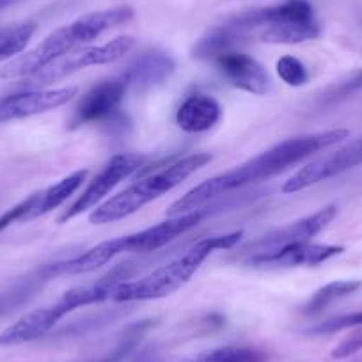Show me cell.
<instances>
[{"label": "cell", "instance_id": "d6986e66", "mask_svg": "<svg viewBox=\"0 0 362 362\" xmlns=\"http://www.w3.org/2000/svg\"><path fill=\"white\" fill-rule=\"evenodd\" d=\"M322 34V25L315 18L293 20V22L276 23L259 30V40L274 45H298L313 41Z\"/></svg>", "mask_w": 362, "mask_h": 362}, {"label": "cell", "instance_id": "603a6c76", "mask_svg": "<svg viewBox=\"0 0 362 362\" xmlns=\"http://www.w3.org/2000/svg\"><path fill=\"white\" fill-rule=\"evenodd\" d=\"M43 283H45L43 277L36 272V274H33L30 277H27L25 281L15 284V286L9 288V290L4 291V293H0V316L6 315V313L15 311L16 308L25 304L29 298L34 297L37 288H40Z\"/></svg>", "mask_w": 362, "mask_h": 362}, {"label": "cell", "instance_id": "ba28073f", "mask_svg": "<svg viewBox=\"0 0 362 362\" xmlns=\"http://www.w3.org/2000/svg\"><path fill=\"white\" fill-rule=\"evenodd\" d=\"M146 158L142 155H134V153H121V155L112 156L107 162V165L96 174L93 181H89V185L83 189V192L76 197L75 203L68 206V210L61 215L59 221L68 222L71 218L78 217L83 211L95 210L121 181L130 177L132 174L137 173L142 165H144Z\"/></svg>", "mask_w": 362, "mask_h": 362}, {"label": "cell", "instance_id": "8fae6325", "mask_svg": "<svg viewBox=\"0 0 362 362\" xmlns=\"http://www.w3.org/2000/svg\"><path fill=\"white\" fill-rule=\"evenodd\" d=\"M128 89L130 87L121 75L98 82L80 98L78 105L75 107V112H73L71 124L80 127V124L96 123V121L110 117L119 109Z\"/></svg>", "mask_w": 362, "mask_h": 362}, {"label": "cell", "instance_id": "d4e9b609", "mask_svg": "<svg viewBox=\"0 0 362 362\" xmlns=\"http://www.w3.org/2000/svg\"><path fill=\"white\" fill-rule=\"evenodd\" d=\"M358 90H362V68L357 69V71L350 73L348 76H344L343 80L334 83L332 87H329L325 95L322 96V103H325L327 105V103L341 102V100L355 95V93H358Z\"/></svg>", "mask_w": 362, "mask_h": 362}, {"label": "cell", "instance_id": "2e32d148", "mask_svg": "<svg viewBox=\"0 0 362 362\" xmlns=\"http://www.w3.org/2000/svg\"><path fill=\"white\" fill-rule=\"evenodd\" d=\"M221 117V103L214 96L197 93L181 103L176 112V124L187 134H204L211 130Z\"/></svg>", "mask_w": 362, "mask_h": 362}, {"label": "cell", "instance_id": "83f0119b", "mask_svg": "<svg viewBox=\"0 0 362 362\" xmlns=\"http://www.w3.org/2000/svg\"><path fill=\"white\" fill-rule=\"evenodd\" d=\"M358 350H362V330L361 332L354 334V336L346 337L344 341H341V343L334 348L332 357L334 358H346Z\"/></svg>", "mask_w": 362, "mask_h": 362}, {"label": "cell", "instance_id": "30bf717a", "mask_svg": "<svg viewBox=\"0 0 362 362\" xmlns=\"http://www.w3.org/2000/svg\"><path fill=\"white\" fill-rule=\"evenodd\" d=\"M208 214H210L208 208H199V210L189 211V214L169 217L167 221L158 222V224L142 229V231L117 236L121 254L156 252V250H160L162 247H165L167 243L176 240L177 236H183L185 233H189L190 229L196 228Z\"/></svg>", "mask_w": 362, "mask_h": 362}, {"label": "cell", "instance_id": "ffe728a7", "mask_svg": "<svg viewBox=\"0 0 362 362\" xmlns=\"http://www.w3.org/2000/svg\"><path fill=\"white\" fill-rule=\"evenodd\" d=\"M361 281H334V283L325 284V286L320 288V290L309 298L308 304L304 305V313L305 315H318L323 309L329 308L332 302L348 297V295L361 290Z\"/></svg>", "mask_w": 362, "mask_h": 362}, {"label": "cell", "instance_id": "5bb4252c", "mask_svg": "<svg viewBox=\"0 0 362 362\" xmlns=\"http://www.w3.org/2000/svg\"><path fill=\"white\" fill-rule=\"evenodd\" d=\"M344 250L341 245H323V243H295V245L286 247L270 256L259 257L247 267L252 268H291V267H318L325 263L330 257L337 256Z\"/></svg>", "mask_w": 362, "mask_h": 362}, {"label": "cell", "instance_id": "9a60e30c", "mask_svg": "<svg viewBox=\"0 0 362 362\" xmlns=\"http://www.w3.org/2000/svg\"><path fill=\"white\" fill-rule=\"evenodd\" d=\"M176 64L165 52L148 50L134 59L119 73L130 89H149L160 86L173 76Z\"/></svg>", "mask_w": 362, "mask_h": 362}, {"label": "cell", "instance_id": "5b68a950", "mask_svg": "<svg viewBox=\"0 0 362 362\" xmlns=\"http://www.w3.org/2000/svg\"><path fill=\"white\" fill-rule=\"evenodd\" d=\"M110 290L112 286L100 279L98 283L89 284V286H78L66 291L54 304L27 313L18 322L9 325L4 332H0V346H16V344L30 343V341L47 336L64 316H68L75 309L109 300Z\"/></svg>", "mask_w": 362, "mask_h": 362}, {"label": "cell", "instance_id": "3957f363", "mask_svg": "<svg viewBox=\"0 0 362 362\" xmlns=\"http://www.w3.org/2000/svg\"><path fill=\"white\" fill-rule=\"evenodd\" d=\"M243 231H231L226 235L208 236L194 243L181 256L174 257L173 261L163 267L149 272L146 276L134 281H124L112 288L109 293L110 302H144V300H160L174 291L185 286L190 277L199 270L201 264L215 252V250H229L238 245L242 240Z\"/></svg>", "mask_w": 362, "mask_h": 362}, {"label": "cell", "instance_id": "7a4b0ae2", "mask_svg": "<svg viewBox=\"0 0 362 362\" xmlns=\"http://www.w3.org/2000/svg\"><path fill=\"white\" fill-rule=\"evenodd\" d=\"M134 18V9L130 6H119V8L103 9V11L89 13L61 29L54 30L50 36L45 37L37 47L25 54L16 55L9 62L2 64L0 68V78L13 80V78H27L34 75L50 62L71 54V52L80 50L90 41L98 40L100 36L110 29L123 25Z\"/></svg>", "mask_w": 362, "mask_h": 362}, {"label": "cell", "instance_id": "8992f818", "mask_svg": "<svg viewBox=\"0 0 362 362\" xmlns=\"http://www.w3.org/2000/svg\"><path fill=\"white\" fill-rule=\"evenodd\" d=\"M134 45V37L119 36L116 40L109 41V43L100 45V47H83L80 50H75L71 54L64 55V57L57 59V61L50 62L34 75L27 76L25 83L22 87L25 90L47 89L52 83L61 82V80L68 78V76L75 75L76 71L89 68V66L112 64V62L119 61L124 55L130 54Z\"/></svg>", "mask_w": 362, "mask_h": 362}, {"label": "cell", "instance_id": "e0dca14e", "mask_svg": "<svg viewBox=\"0 0 362 362\" xmlns=\"http://www.w3.org/2000/svg\"><path fill=\"white\" fill-rule=\"evenodd\" d=\"M86 177L87 170H76V173H71L69 176L62 177L55 185L34 194V204L29 214H27L25 222L34 221L37 217H43V215L50 214L52 210L61 206L62 203H66L82 187Z\"/></svg>", "mask_w": 362, "mask_h": 362}, {"label": "cell", "instance_id": "4fadbf2b", "mask_svg": "<svg viewBox=\"0 0 362 362\" xmlns=\"http://www.w3.org/2000/svg\"><path fill=\"white\" fill-rule=\"evenodd\" d=\"M214 62L229 86L256 96H264L270 90L272 80L267 69L250 55L233 50Z\"/></svg>", "mask_w": 362, "mask_h": 362}, {"label": "cell", "instance_id": "484cf974", "mask_svg": "<svg viewBox=\"0 0 362 362\" xmlns=\"http://www.w3.org/2000/svg\"><path fill=\"white\" fill-rule=\"evenodd\" d=\"M358 325H362V311L327 320V322L318 323L316 327L308 329L305 330V334H309V336H325V334L339 332V330L343 329H350V327H358Z\"/></svg>", "mask_w": 362, "mask_h": 362}, {"label": "cell", "instance_id": "277c9868", "mask_svg": "<svg viewBox=\"0 0 362 362\" xmlns=\"http://www.w3.org/2000/svg\"><path fill=\"white\" fill-rule=\"evenodd\" d=\"M210 153H194V155L169 163L163 169L135 181L134 185L98 204L95 210L90 211L89 222L90 224H110V222L123 221V218L137 214L146 204L181 185L196 170L210 163Z\"/></svg>", "mask_w": 362, "mask_h": 362}, {"label": "cell", "instance_id": "44dd1931", "mask_svg": "<svg viewBox=\"0 0 362 362\" xmlns=\"http://www.w3.org/2000/svg\"><path fill=\"white\" fill-rule=\"evenodd\" d=\"M36 29L37 25L34 22H23L20 25L2 30L0 33V64L22 54L36 34Z\"/></svg>", "mask_w": 362, "mask_h": 362}, {"label": "cell", "instance_id": "9c48e42d", "mask_svg": "<svg viewBox=\"0 0 362 362\" xmlns=\"http://www.w3.org/2000/svg\"><path fill=\"white\" fill-rule=\"evenodd\" d=\"M358 165H362V139L348 142L343 148L309 162L308 165L298 169L293 176L288 177L281 190L284 194L300 192L308 187L322 183V181L330 180L334 176H339V174L348 173Z\"/></svg>", "mask_w": 362, "mask_h": 362}, {"label": "cell", "instance_id": "52a82bcc", "mask_svg": "<svg viewBox=\"0 0 362 362\" xmlns=\"http://www.w3.org/2000/svg\"><path fill=\"white\" fill-rule=\"evenodd\" d=\"M336 215L337 206L336 204H329V206L322 208V210L309 215V217L300 218L297 222H291V224L284 226V228L276 229V231L261 236L256 242L247 243L243 249L238 250L236 257L243 264H247L254 259H259V257L279 252V250L295 245V243L311 242V238H315L318 233H322L336 218Z\"/></svg>", "mask_w": 362, "mask_h": 362}, {"label": "cell", "instance_id": "7402d4cb", "mask_svg": "<svg viewBox=\"0 0 362 362\" xmlns=\"http://www.w3.org/2000/svg\"><path fill=\"white\" fill-rule=\"evenodd\" d=\"M189 362H267V355L249 346H221L204 351Z\"/></svg>", "mask_w": 362, "mask_h": 362}, {"label": "cell", "instance_id": "f1b7e54d", "mask_svg": "<svg viewBox=\"0 0 362 362\" xmlns=\"http://www.w3.org/2000/svg\"><path fill=\"white\" fill-rule=\"evenodd\" d=\"M16 2H20V0H0V11L11 8V6H15Z\"/></svg>", "mask_w": 362, "mask_h": 362}, {"label": "cell", "instance_id": "4316f807", "mask_svg": "<svg viewBox=\"0 0 362 362\" xmlns=\"http://www.w3.org/2000/svg\"><path fill=\"white\" fill-rule=\"evenodd\" d=\"M33 204H34V194L27 197V199H23L22 203L9 208L6 214L0 215V233L4 231V229H8L11 224H15V222H25V217L30 211V208H33Z\"/></svg>", "mask_w": 362, "mask_h": 362}, {"label": "cell", "instance_id": "6da1fadb", "mask_svg": "<svg viewBox=\"0 0 362 362\" xmlns=\"http://www.w3.org/2000/svg\"><path fill=\"white\" fill-rule=\"evenodd\" d=\"M348 137H350V132L339 128V130L320 132V134L302 135V137H293L279 142L274 148L247 160L242 165L210 177V180L203 181L194 189H190L185 196H181L180 199L170 204L167 214H169V217H176V215L199 210L210 201L226 196L233 190L270 180V177L284 173L290 167L304 162L309 156L339 144Z\"/></svg>", "mask_w": 362, "mask_h": 362}, {"label": "cell", "instance_id": "ac0fdd59", "mask_svg": "<svg viewBox=\"0 0 362 362\" xmlns=\"http://www.w3.org/2000/svg\"><path fill=\"white\" fill-rule=\"evenodd\" d=\"M245 36L233 29L228 22L222 25L215 27V29L208 30L192 48V57L199 59V61H217L224 54L236 50Z\"/></svg>", "mask_w": 362, "mask_h": 362}, {"label": "cell", "instance_id": "cb8c5ba5", "mask_svg": "<svg viewBox=\"0 0 362 362\" xmlns=\"http://www.w3.org/2000/svg\"><path fill=\"white\" fill-rule=\"evenodd\" d=\"M277 75L284 83L291 87H302L309 80V71L305 64L293 55H284L277 61Z\"/></svg>", "mask_w": 362, "mask_h": 362}, {"label": "cell", "instance_id": "7c38bea8", "mask_svg": "<svg viewBox=\"0 0 362 362\" xmlns=\"http://www.w3.org/2000/svg\"><path fill=\"white\" fill-rule=\"evenodd\" d=\"M75 95L76 87H61V89L23 90L16 95L4 96L0 98V124L54 110L68 103Z\"/></svg>", "mask_w": 362, "mask_h": 362}]
</instances>
